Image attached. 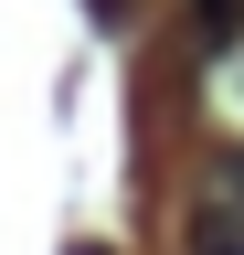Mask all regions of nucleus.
<instances>
[{"mask_svg": "<svg viewBox=\"0 0 244 255\" xmlns=\"http://www.w3.org/2000/svg\"><path fill=\"white\" fill-rule=\"evenodd\" d=\"M180 245H191V255H244V149L202 159L191 213H180Z\"/></svg>", "mask_w": 244, "mask_h": 255, "instance_id": "nucleus-1", "label": "nucleus"}]
</instances>
